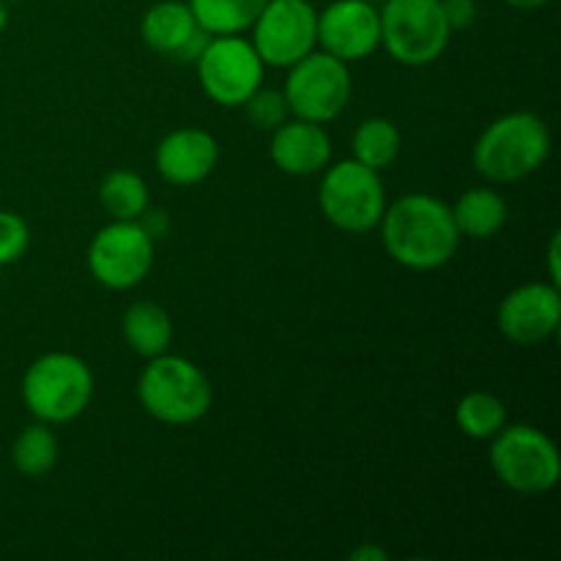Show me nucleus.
<instances>
[{
  "label": "nucleus",
  "instance_id": "6e6552de",
  "mask_svg": "<svg viewBox=\"0 0 561 561\" xmlns=\"http://www.w3.org/2000/svg\"><path fill=\"white\" fill-rule=\"evenodd\" d=\"M351 93H354V80L348 64L323 49L316 47L288 66L283 96L294 118L329 124L348 107Z\"/></svg>",
  "mask_w": 561,
  "mask_h": 561
},
{
  "label": "nucleus",
  "instance_id": "423d86ee",
  "mask_svg": "<svg viewBox=\"0 0 561 561\" xmlns=\"http://www.w3.org/2000/svg\"><path fill=\"white\" fill-rule=\"evenodd\" d=\"M381 47L400 66H427L442 58L453 38L442 0H387L381 3Z\"/></svg>",
  "mask_w": 561,
  "mask_h": 561
},
{
  "label": "nucleus",
  "instance_id": "39448f33",
  "mask_svg": "<svg viewBox=\"0 0 561 561\" xmlns=\"http://www.w3.org/2000/svg\"><path fill=\"white\" fill-rule=\"evenodd\" d=\"M488 460L496 480L520 496H546L559 485L561 455L535 425H504L491 438Z\"/></svg>",
  "mask_w": 561,
  "mask_h": 561
},
{
  "label": "nucleus",
  "instance_id": "9b49d317",
  "mask_svg": "<svg viewBox=\"0 0 561 561\" xmlns=\"http://www.w3.org/2000/svg\"><path fill=\"white\" fill-rule=\"evenodd\" d=\"M250 31L263 64L288 69L318 47V9L310 0H266Z\"/></svg>",
  "mask_w": 561,
  "mask_h": 561
},
{
  "label": "nucleus",
  "instance_id": "f03ea898",
  "mask_svg": "<svg viewBox=\"0 0 561 561\" xmlns=\"http://www.w3.org/2000/svg\"><path fill=\"white\" fill-rule=\"evenodd\" d=\"M551 157V129L529 110L507 113L485 126L474 142L471 162L491 184H513L529 179Z\"/></svg>",
  "mask_w": 561,
  "mask_h": 561
},
{
  "label": "nucleus",
  "instance_id": "f257e3e1",
  "mask_svg": "<svg viewBox=\"0 0 561 561\" xmlns=\"http://www.w3.org/2000/svg\"><path fill=\"white\" fill-rule=\"evenodd\" d=\"M378 228L387 255L411 272L447 266L460 247L453 206L425 192H411L389 203Z\"/></svg>",
  "mask_w": 561,
  "mask_h": 561
},
{
  "label": "nucleus",
  "instance_id": "bb28decb",
  "mask_svg": "<svg viewBox=\"0 0 561 561\" xmlns=\"http://www.w3.org/2000/svg\"><path fill=\"white\" fill-rule=\"evenodd\" d=\"M137 222L146 228V233L151 236V239H159V236L168 233V228H170L168 217H164L162 211H153V208H146V211H142V217L137 219Z\"/></svg>",
  "mask_w": 561,
  "mask_h": 561
},
{
  "label": "nucleus",
  "instance_id": "2eb2a0df",
  "mask_svg": "<svg viewBox=\"0 0 561 561\" xmlns=\"http://www.w3.org/2000/svg\"><path fill=\"white\" fill-rule=\"evenodd\" d=\"M268 157L274 168L283 170L285 175H296V179L318 175L332 162V137L323 129V124L290 115L272 131Z\"/></svg>",
  "mask_w": 561,
  "mask_h": 561
},
{
  "label": "nucleus",
  "instance_id": "9d476101",
  "mask_svg": "<svg viewBox=\"0 0 561 561\" xmlns=\"http://www.w3.org/2000/svg\"><path fill=\"white\" fill-rule=\"evenodd\" d=\"M153 266V239L137 219H113L88 244V272L110 290L137 288Z\"/></svg>",
  "mask_w": 561,
  "mask_h": 561
},
{
  "label": "nucleus",
  "instance_id": "4468645a",
  "mask_svg": "<svg viewBox=\"0 0 561 561\" xmlns=\"http://www.w3.org/2000/svg\"><path fill=\"white\" fill-rule=\"evenodd\" d=\"M217 137L206 129H197V126L168 131L153 151L157 173L173 186H195L206 181L217 168Z\"/></svg>",
  "mask_w": 561,
  "mask_h": 561
},
{
  "label": "nucleus",
  "instance_id": "dca6fc26",
  "mask_svg": "<svg viewBox=\"0 0 561 561\" xmlns=\"http://www.w3.org/2000/svg\"><path fill=\"white\" fill-rule=\"evenodd\" d=\"M201 31L186 0H159L142 14L140 36L153 53L175 58L179 49Z\"/></svg>",
  "mask_w": 561,
  "mask_h": 561
},
{
  "label": "nucleus",
  "instance_id": "c85d7f7f",
  "mask_svg": "<svg viewBox=\"0 0 561 561\" xmlns=\"http://www.w3.org/2000/svg\"><path fill=\"white\" fill-rule=\"evenodd\" d=\"M351 559L354 561H387L389 553L383 551V548H376V546H365V548H356L354 553H351Z\"/></svg>",
  "mask_w": 561,
  "mask_h": 561
},
{
  "label": "nucleus",
  "instance_id": "b1692460",
  "mask_svg": "<svg viewBox=\"0 0 561 561\" xmlns=\"http://www.w3.org/2000/svg\"><path fill=\"white\" fill-rule=\"evenodd\" d=\"M241 107H244L250 124L263 131H274L279 124H285V121L290 118V110H288V102H285L283 91H272V88H263V85L257 88V91L252 93Z\"/></svg>",
  "mask_w": 561,
  "mask_h": 561
},
{
  "label": "nucleus",
  "instance_id": "f8f14e48",
  "mask_svg": "<svg viewBox=\"0 0 561 561\" xmlns=\"http://www.w3.org/2000/svg\"><path fill=\"white\" fill-rule=\"evenodd\" d=\"M318 49L354 64L381 47V11L370 0H332L318 11Z\"/></svg>",
  "mask_w": 561,
  "mask_h": 561
},
{
  "label": "nucleus",
  "instance_id": "2f4dec72",
  "mask_svg": "<svg viewBox=\"0 0 561 561\" xmlns=\"http://www.w3.org/2000/svg\"><path fill=\"white\" fill-rule=\"evenodd\" d=\"M370 3H376V5H381V3H387V0H370Z\"/></svg>",
  "mask_w": 561,
  "mask_h": 561
},
{
  "label": "nucleus",
  "instance_id": "1a4fd4ad",
  "mask_svg": "<svg viewBox=\"0 0 561 561\" xmlns=\"http://www.w3.org/2000/svg\"><path fill=\"white\" fill-rule=\"evenodd\" d=\"M203 93L219 107H241L263 85L266 64L241 33L211 36L195 60Z\"/></svg>",
  "mask_w": 561,
  "mask_h": 561
},
{
  "label": "nucleus",
  "instance_id": "7c9ffc66",
  "mask_svg": "<svg viewBox=\"0 0 561 561\" xmlns=\"http://www.w3.org/2000/svg\"><path fill=\"white\" fill-rule=\"evenodd\" d=\"M9 25V9H5V0H0V31Z\"/></svg>",
  "mask_w": 561,
  "mask_h": 561
},
{
  "label": "nucleus",
  "instance_id": "6ab92c4d",
  "mask_svg": "<svg viewBox=\"0 0 561 561\" xmlns=\"http://www.w3.org/2000/svg\"><path fill=\"white\" fill-rule=\"evenodd\" d=\"M60 458V444L53 425L47 422H33L22 427L20 436L11 444V463L27 480H42L55 469Z\"/></svg>",
  "mask_w": 561,
  "mask_h": 561
},
{
  "label": "nucleus",
  "instance_id": "cd10ccee",
  "mask_svg": "<svg viewBox=\"0 0 561 561\" xmlns=\"http://www.w3.org/2000/svg\"><path fill=\"white\" fill-rule=\"evenodd\" d=\"M559 247H561V233H553L551 241H548V283L553 285H561Z\"/></svg>",
  "mask_w": 561,
  "mask_h": 561
},
{
  "label": "nucleus",
  "instance_id": "0eeeda50",
  "mask_svg": "<svg viewBox=\"0 0 561 561\" xmlns=\"http://www.w3.org/2000/svg\"><path fill=\"white\" fill-rule=\"evenodd\" d=\"M323 217L343 233H367L378 228L387 208V190L381 173L356 159L327 164L318 190Z\"/></svg>",
  "mask_w": 561,
  "mask_h": 561
},
{
  "label": "nucleus",
  "instance_id": "412c9836",
  "mask_svg": "<svg viewBox=\"0 0 561 561\" xmlns=\"http://www.w3.org/2000/svg\"><path fill=\"white\" fill-rule=\"evenodd\" d=\"M197 25L211 36L247 33L266 0H186Z\"/></svg>",
  "mask_w": 561,
  "mask_h": 561
},
{
  "label": "nucleus",
  "instance_id": "20e7f679",
  "mask_svg": "<svg viewBox=\"0 0 561 561\" xmlns=\"http://www.w3.org/2000/svg\"><path fill=\"white\" fill-rule=\"evenodd\" d=\"M93 373L82 356L53 351L27 365L22 376V403L27 414L47 425H66L88 409Z\"/></svg>",
  "mask_w": 561,
  "mask_h": 561
},
{
  "label": "nucleus",
  "instance_id": "4be33fe9",
  "mask_svg": "<svg viewBox=\"0 0 561 561\" xmlns=\"http://www.w3.org/2000/svg\"><path fill=\"white\" fill-rule=\"evenodd\" d=\"M455 425L466 438L474 442H491L504 425H507V409L493 392H466L455 405Z\"/></svg>",
  "mask_w": 561,
  "mask_h": 561
},
{
  "label": "nucleus",
  "instance_id": "393cba45",
  "mask_svg": "<svg viewBox=\"0 0 561 561\" xmlns=\"http://www.w3.org/2000/svg\"><path fill=\"white\" fill-rule=\"evenodd\" d=\"M31 247V228L14 211L0 208V266H11L20 261Z\"/></svg>",
  "mask_w": 561,
  "mask_h": 561
},
{
  "label": "nucleus",
  "instance_id": "a211bd4d",
  "mask_svg": "<svg viewBox=\"0 0 561 561\" xmlns=\"http://www.w3.org/2000/svg\"><path fill=\"white\" fill-rule=\"evenodd\" d=\"M507 201L491 186L466 190L453 206V219L460 239L474 241H485L502 233V228L507 225Z\"/></svg>",
  "mask_w": 561,
  "mask_h": 561
},
{
  "label": "nucleus",
  "instance_id": "f3484780",
  "mask_svg": "<svg viewBox=\"0 0 561 561\" xmlns=\"http://www.w3.org/2000/svg\"><path fill=\"white\" fill-rule=\"evenodd\" d=\"M121 332H124L126 345L142 359L164 354L173 340V321L162 305L151 299L131 301L121 318Z\"/></svg>",
  "mask_w": 561,
  "mask_h": 561
},
{
  "label": "nucleus",
  "instance_id": "5701e85b",
  "mask_svg": "<svg viewBox=\"0 0 561 561\" xmlns=\"http://www.w3.org/2000/svg\"><path fill=\"white\" fill-rule=\"evenodd\" d=\"M99 201L113 219H140L148 208L146 179L135 170H110L99 184Z\"/></svg>",
  "mask_w": 561,
  "mask_h": 561
},
{
  "label": "nucleus",
  "instance_id": "a878e982",
  "mask_svg": "<svg viewBox=\"0 0 561 561\" xmlns=\"http://www.w3.org/2000/svg\"><path fill=\"white\" fill-rule=\"evenodd\" d=\"M442 9H444V16H447L449 27H453V33L474 25L477 20L474 0H442Z\"/></svg>",
  "mask_w": 561,
  "mask_h": 561
},
{
  "label": "nucleus",
  "instance_id": "7ed1b4c3",
  "mask_svg": "<svg viewBox=\"0 0 561 561\" xmlns=\"http://www.w3.org/2000/svg\"><path fill=\"white\" fill-rule=\"evenodd\" d=\"M137 400L157 422L192 425L211 411L214 387L203 367L186 356L164 351L142 367L137 378Z\"/></svg>",
  "mask_w": 561,
  "mask_h": 561
},
{
  "label": "nucleus",
  "instance_id": "ddd939ff",
  "mask_svg": "<svg viewBox=\"0 0 561 561\" xmlns=\"http://www.w3.org/2000/svg\"><path fill=\"white\" fill-rule=\"evenodd\" d=\"M499 329L520 348L546 343L559 332L561 294L553 283H526L510 290L499 305Z\"/></svg>",
  "mask_w": 561,
  "mask_h": 561
},
{
  "label": "nucleus",
  "instance_id": "c756f323",
  "mask_svg": "<svg viewBox=\"0 0 561 561\" xmlns=\"http://www.w3.org/2000/svg\"><path fill=\"white\" fill-rule=\"evenodd\" d=\"M504 3H507L510 9H518V11H537L542 9V5L551 3V0H504Z\"/></svg>",
  "mask_w": 561,
  "mask_h": 561
},
{
  "label": "nucleus",
  "instance_id": "aec40b11",
  "mask_svg": "<svg viewBox=\"0 0 561 561\" xmlns=\"http://www.w3.org/2000/svg\"><path fill=\"white\" fill-rule=\"evenodd\" d=\"M400 148H403V135H400L398 124L383 115L365 118L351 137V153H354L351 159L378 170V173L400 157Z\"/></svg>",
  "mask_w": 561,
  "mask_h": 561
}]
</instances>
